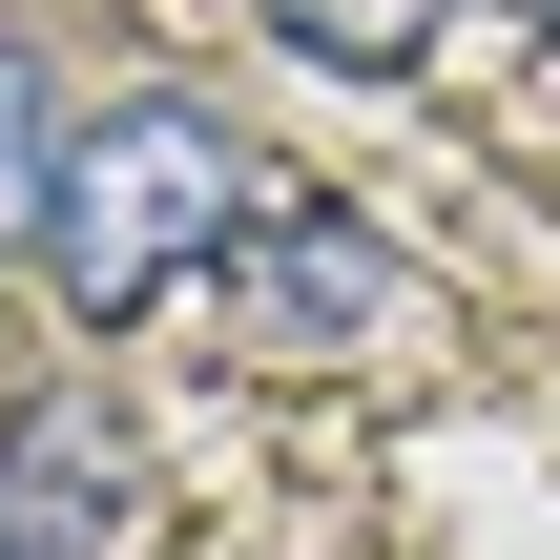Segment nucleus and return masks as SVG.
Returning <instances> with one entry per match:
<instances>
[{
    "label": "nucleus",
    "instance_id": "f257e3e1",
    "mask_svg": "<svg viewBox=\"0 0 560 560\" xmlns=\"http://www.w3.org/2000/svg\"><path fill=\"white\" fill-rule=\"evenodd\" d=\"M270 187H249V145L187 104V83H125V104H83V145H62V229H42V270H62V312L83 332H125L145 291H187V270H229V229H249Z\"/></svg>",
    "mask_w": 560,
    "mask_h": 560
},
{
    "label": "nucleus",
    "instance_id": "f03ea898",
    "mask_svg": "<svg viewBox=\"0 0 560 560\" xmlns=\"http://www.w3.org/2000/svg\"><path fill=\"white\" fill-rule=\"evenodd\" d=\"M208 312H229V353H374V332H416V249L374 208H332V187H270L229 229Z\"/></svg>",
    "mask_w": 560,
    "mask_h": 560
},
{
    "label": "nucleus",
    "instance_id": "7ed1b4c3",
    "mask_svg": "<svg viewBox=\"0 0 560 560\" xmlns=\"http://www.w3.org/2000/svg\"><path fill=\"white\" fill-rule=\"evenodd\" d=\"M125 499H145L125 395L21 374V395H0V560H104V540H125Z\"/></svg>",
    "mask_w": 560,
    "mask_h": 560
},
{
    "label": "nucleus",
    "instance_id": "20e7f679",
    "mask_svg": "<svg viewBox=\"0 0 560 560\" xmlns=\"http://www.w3.org/2000/svg\"><path fill=\"white\" fill-rule=\"evenodd\" d=\"M62 62L42 42H0V270H42V229H62Z\"/></svg>",
    "mask_w": 560,
    "mask_h": 560
},
{
    "label": "nucleus",
    "instance_id": "39448f33",
    "mask_svg": "<svg viewBox=\"0 0 560 560\" xmlns=\"http://www.w3.org/2000/svg\"><path fill=\"white\" fill-rule=\"evenodd\" d=\"M249 21H270V42H291V62H332V83H416V62H436V21H457V0H249Z\"/></svg>",
    "mask_w": 560,
    "mask_h": 560
},
{
    "label": "nucleus",
    "instance_id": "423d86ee",
    "mask_svg": "<svg viewBox=\"0 0 560 560\" xmlns=\"http://www.w3.org/2000/svg\"><path fill=\"white\" fill-rule=\"evenodd\" d=\"M540 42H560V0H540Z\"/></svg>",
    "mask_w": 560,
    "mask_h": 560
}]
</instances>
